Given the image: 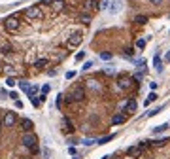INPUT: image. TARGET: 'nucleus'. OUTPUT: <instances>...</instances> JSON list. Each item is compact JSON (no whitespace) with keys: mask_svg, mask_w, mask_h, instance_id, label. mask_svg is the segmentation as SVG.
I'll return each instance as SVG.
<instances>
[{"mask_svg":"<svg viewBox=\"0 0 170 159\" xmlns=\"http://www.w3.org/2000/svg\"><path fill=\"white\" fill-rule=\"evenodd\" d=\"M166 129H168V123H163V125H157V127L153 129V133H155V134H159V133H164Z\"/></svg>","mask_w":170,"mask_h":159,"instance_id":"2eb2a0df","label":"nucleus"},{"mask_svg":"<svg viewBox=\"0 0 170 159\" xmlns=\"http://www.w3.org/2000/svg\"><path fill=\"white\" fill-rule=\"evenodd\" d=\"M49 155H51V153H49V150L44 148V157H45V159H49Z\"/></svg>","mask_w":170,"mask_h":159,"instance_id":"cd10ccee","label":"nucleus"},{"mask_svg":"<svg viewBox=\"0 0 170 159\" xmlns=\"http://www.w3.org/2000/svg\"><path fill=\"white\" fill-rule=\"evenodd\" d=\"M87 83H89V87H91V89H96V91H99V89H100V85H99V82H94V80H89Z\"/></svg>","mask_w":170,"mask_h":159,"instance_id":"412c9836","label":"nucleus"},{"mask_svg":"<svg viewBox=\"0 0 170 159\" xmlns=\"http://www.w3.org/2000/svg\"><path fill=\"white\" fill-rule=\"evenodd\" d=\"M83 8H85V10L96 8V0H83Z\"/></svg>","mask_w":170,"mask_h":159,"instance_id":"9b49d317","label":"nucleus"},{"mask_svg":"<svg viewBox=\"0 0 170 159\" xmlns=\"http://www.w3.org/2000/svg\"><path fill=\"white\" fill-rule=\"evenodd\" d=\"M62 125H66V129H62L64 133H72V131H74V127H72V123H70V119H68V118H64Z\"/></svg>","mask_w":170,"mask_h":159,"instance_id":"4468645a","label":"nucleus"},{"mask_svg":"<svg viewBox=\"0 0 170 159\" xmlns=\"http://www.w3.org/2000/svg\"><path fill=\"white\" fill-rule=\"evenodd\" d=\"M163 144H166V140H157V142H153V146H163Z\"/></svg>","mask_w":170,"mask_h":159,"instance_id":"c756f323","label":"nucleus"},{"mask_svg":"<svg viewBox=\"0 0 170 159\" xmlns=\"http://www.w3.org/2000/svg\"><path fill=\"white\" fill-rule=\"evenodd\" d=\"M136 110V101H129L125 104V112H134Z\"/></svg>","mask_w":170,"mask_h":159,"instance_id":"f8f14e48","label":"nucleus"},{"mask_svg":"<svg viewBox=\"0 0 170 159\" xmlns=\"http://www.w3.org/2000/svg\"><path fill=\"white\" fill-rule=\"evenodd\" d=\"M19 127L25 131V133H30V131L34 129V121L29 119V118H23V119H19Z\"/></svg>","mask_w":170,"mask_h":159,"instance_id":"39448f33","label":"nucleus"},{"mask_svg":"<svg viewBox=\"0 0 170 159\" xmlns=\"http://www.w3.org/2000/svg\"><path fill=\"white\" fill-rule=\"evenodd\" d=\"M83 99H85V89L83 87H74V89H72V93L68 95L70 102H81Z\"/></svg>","mask_w":170,"mask_h":159,"instance_id":"f257e3e1","label":"nucleus"},{"mask_svg":"<svg viewBox=\"0 0 170 159\" xmlns=\"http://www.w3.org/2000/svg\"><path fill=\"white\" fill-rule=\"evenodd\" d=\"M36 140H38V138H36V134H34L32 131H30V133H25V134L21 136V144L25 146V148H34V146H36Z\"/></svg>","mask_w":170,"mask_h":159,"instance_id":"f03ea898","label":"nucleus"},{"mask_svg":"<svg viewBox=\"0 0 170 159\" xmlns=\"http://www.w3.org/2000/svg\"><path fill=\"white\" fill-rule=\"evenodd\" d=\"M134 23H138V25H144V23H148V17H145V15H136V17H134Z\"/></svg>","mask_w":170,"mask_h":159,"instance_id":"dca6fc26","label":"nucleus"},{"mask_svg":"<svg viewBox=\"0 0 170 159\" xmlns=\"http://www.w3.org/2000/svg\"><path fill=\"white\" fill-rule=\"evenodd\" d=\"M108 4H110L108 0H100V8H102V10H104V8H108Z\"/></svg>","mask_w":170,"mask_h":159,"instance_id":"393cba45","label":"nucleus"},{"mask_svg":"<svg viewBox=\"0 0 170 159\" xmlns=\"http://www.w3.org/2000/svg\"><path fill=\"white\" fill-rule=\"evenodd\" d=\"M4 27H6L10 32H17V30H19V17H17V15H10V17L4 21Z\"/></svg>","mask_w":170,"mask_h":159,"instance_id":"7ed1b4c3","label":"nucleus"},{"mask_svg":"<svg viewBox=\"0 0 170 159\" xmlns=\"http://www.w3.org/2000/svg\"><path fill=\"white\" fill-rule=\"evenodd\" d=\"M80 44H81V34L76 32V34H72V36H70V40H68V48H76V45H80Z\"/></svg>","mask_w":170,"mask_h":159,"instance_id":"423d86ee","label":"nucleus"},{"mask_svg":"<svg viewBox=\"0 0 170 159\" xmlns=\"http://www.w3.org/2000/svg\"><path fill=\"white\" fill-rule=\"evenodd\" d=\"M91 66H93V63H91V61H87V63L83 64V70H89V68H91Z\"/></svg>","mask_w":170,"mask_h":159,"instance_id":"a878e982","label":"nucleus"},{"mask_svg":"<svg viewBox=\"0 0 170 159\" xmlns=\"http://www.w3.org/2000/svg\"><path fill=\"white\" fill-rule=\"evenodd\" d=\"M119 10H121V2L119 0H113L110 4V13H119Z\"/></svg>","mask_w":170,"mask_h":159,"instance_id":"6e6552de","label":"nucleus"},{"mask_svg":"<svg viewBox=\"0 0 170 159\" xmlns=\"http://www.w3.org/2000/svg\"><path fill=\"white\" fill-rule=\"evenodd\" d=\"M42 2H44V4H49V2H53V0H42Z\"/></svg>","mask_w":170,"mask_h":159,"instance_id":"72a5a7b5","label":"nucleus"},{"mask_svg":"<svg viewBox=\"0 0 170 159\" xmlns=\"http://www.w3.org/2000/svg\"><path fill=\"white\" fill-rule=\"evenodd\" d=\"M155 101H157V93H149L144 104H145V106H149V104H151V102H155Z\"/></svg>","mask_w":170,"mask_h":159,"instance_id":"ddd939ff","label":"nucleus"},{"mask_svg":"<svg viewBox=\"0 0 170 159\" xmlns=\"http://www.w3.org/2000/svg\"><path fill=\"white\" fill-rule=\"evenodd\" d=\"M112 57H113V55H112L110 51H102V53H100V59H102V61H110Z\"/></svg>","mask_w":170,"mask_h":159,"instance_id":"aec40b11","label":"nucleus"},{"mask_svg":"<svg viewBox=\"0 0 170 159\" xmlns=\"http://www.w3.org/2000/svg\"><path fill=\"white\" fill-rule=\"evenodd\" d=\"M112 121H113L115 125H117V123H123V121H125V116H121V114H117V116H113V119H112Z\"/></svg>","mask_w":170,"mask_h":159,"instance_id":"a211bd4d","label":"nucleus"},{"mask_svg":"<svg viewBox=\"0 0 170 159\" xmlns=\"http://www.w3.org/2000/svg\"><path fill=\"white\" fill-rule=\"evenodd\" d=\"M83 59H85V51H80V53L76 55V61L80 63V61H83Z\"/></svg>","mask_w":170,"mask_h":159,"instance_id":"b1692460","label":"nucleus"},{"mask_svg":"<svg viewBox=\"0 0 170 159\" xmlns=\"http://www.w3.org/2000/svg\"><path fill=\"white\" fill-rule=\"evenodd\" d=\"M80 21L87 25V23H91V15H87V13H81V15H80Z\"/></svg>","mask_w":170,"mask_h":159,"instance_id":"6ab92c4d","label":"nucleus"},{"mask_svg":"<svg viewBox=\"0 0 170 159\" xmlns=\"http://www.w3.org/2000/svg\"><path fill=\"white\" fill-rule=\"evenodd\" d=\"M153 66L157 68V72H163V63H161V55L153 57Z\"/></svg>","mask_w":170,"mask_h":159,"instance_id":"9d476101","label":"nucleus"},{"mask_svg":"<svg viewBox=\"0 0 170 159\" xmlns=\"http://www.w3.org/2000/svg\"><path fill=\"white\" fill-rule=\"evenodd\" d=\"M112 138H113V134H110V136H104V138H100V140H99V144H106V142H110Z\"/></svg>","mask_w":170,"mask_h":159,"instance_id":"5701e85b","label":"nucleus"},{"mask_svg":"<svg viewBox=\"0 0 170 159\" xmlns=\"http://www.w3.org/2000/svg\"><path fill=\"white\" fill-rule=\"evenodd\" d=\"M44 66H47V61H45V59H38V61L34 63V68H44Z\"/></svg>","mask_w":170,"mask_h":159,"instance_id":"f3484780","label":"nucleus"},{"mask_svg":"<svg viewBox=\"0 0 170 159\" xmlns=\"http://www.w3.org/2000/svg\"><path fill=\"white\" fill-rule=\"evenodd\" d=\"M131 82H132L131 78H119V87L121 89H129L131 87Z\"/></svg>","mask_w":170,"mask_h":159,"instance_id":"1a4fd4ad","label":"nucleus"},{"mask_svg":"<svg viewBox=\"0 0 170 159\" xmlns=\"http://www.w3.org/2000/svg\"><path fill=\"white\" fill-rule=\"evenodd\" d=\"M74 76H76V72H68V74H66V78H68V80H72Z\"/></svg>","mask_w":170,"mask_h":159,"instance_id":"2f4dec72","label":"nucleus"},{"mask_svg":"<svg viewBox=\"0 0 170 159\" xmlns=\"http://www.w3.org/2000/svg\"><path fill=\"white\" fill-rule=\"evenodd\" d=\"M136 48H138V49H144V48H145V40H144V38H140V40L136 42Z\"/></svg>","mask_w":170,"mask_h":159,"instance_id":"4be33fe9","label":"nucleus"},{"mask_svg":"<svg viewBox=\"0 0 170 159\" xmlns=\"http://www.w3.org/2000/svg\"><path fill=\"white\" fill-rule=\"evenodd\" d=\"M25 13H27V17H42L40 10H38V8H34V6H32V8H29Z\"/></svg>","mask_w":170,"mask_h":159,"instance_id":"0eeeda50","label":"nucleus"},{"mask_svg":"<svg viewBox=\"0 0 170 159\" xmlns=\"http://www.w3.org/2000/svg\"><path fill=\"white\" fill-rule=\"evenodd\" d=\"M42 93H44V95L49 93V85H44V87H42Z\"/></svg>","mask_w":170,"mask_h":159,"instance_id":"bb28decb","label":"nucleus"},{"mask_svg":"<svg viewBox=\"0 0 170 159\" xmlns=\"http://www.w3.org/2000/svg\"><path fill=\"white\" fill-rule=\"evenodd\" d=\"M15 106H17V108L21 110V108H23V102H21V101H15Z\"/></svg>","mask_w":170,"mask_h":159,"instance_id":"473e14b6","label":"nucleus"},{"mask_svg":"<svg viewBox=\"0 0 170 159\" xmlns=\"http://www.w3.org/2000/svg\"><path fill=\"white\" fill-rule=\"evenodd\" d=\"M6 83H8L10 87H11V85H15V82H13V78H8V80H6Z\"/></svg>","mask_w":170,"mask_h":159,"instance_id":"c85d7f7f","label":"nucleus"},{"mask_svg":"<svg viewBox=\"0 0 170 159\" xmlns=\"http://www.w3.org/2000/svg\"><path fill=\"white\" fill-rule=\"evenodd\" d=\"M151 4H155V6H159V4H163V0H149Z\"/></svg>","mask_w":170,"mask_h":159,"instance_id":"7c9ffc66","label":"nucleus"},{"mask_svg":"<svg viewBox=\"0 0 170 159\" xmlns=\"http://www.w3.org/2000/svg\"><path fill=\"white\" fill-rule=\"evenodd\" d=\"M2 127H4V121H0V133H2Z\"/></svg>","mask_w":170,"mask_h":159,"instance_id":"f704fd0d","label":"nucleus"},{"mask_svg":"<svg viewBox=\"0 0 170 159\" xmlns=\"http://www.w3.org/2000/svg\"><path fill=\"white\" fill-rule=\"evenodd\" d=\"M2 121H4V127H13V125L17 123V114H15V112H11V110H10V112H6Z\"/></svg>","mask_w":170,"mask_h":159,"instance_id":"20e7f679","label":"nucleus"}]
</instances>
